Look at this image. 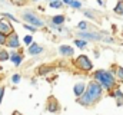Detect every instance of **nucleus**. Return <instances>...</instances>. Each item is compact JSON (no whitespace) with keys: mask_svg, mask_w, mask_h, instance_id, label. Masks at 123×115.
<instances>
[{"mask_svg":"<svg viewBox=\"0 0 123 115\" xmlns=\"http://www.w3.org/2000/svg\"><path fill=\"white\" fill-rule=\"evenodd\" d=\"M103 93V88L100 84H97L96 81H92L89 85L86 86V91L83 92L82 96H79V104L83 105V107H89L93 105L94 102H97L100 99Z\"/></svg>","mask_w":123,"mask_h":115,"instance_id":"f257e3e1","label":"nucleus"},{"mask_svg":"<svg viewBox=\"0 0 123 115\" xmlns=\"http://www.w3.org/2000/svg\"><path fill=\"white\" fill-rule=\"evenodd\" d=\"M94 81L97 82V84H100L103 89H107V91H110L115 84H116V81H115V76H113V72H110V71H105V69H99V71H96L94 72Z\"/></svg>","mask_w":123,"mask_h":115,"instance_id":"f03ea898","label":"nucleus"},{"mask_svg":"<svg viewBox=\"0 0 123 115\" xmlns=\"http://www.w3.org/2000/svg\"><path fill=\"white\" fill-rule=\"evenodd\" d=\"M76 65H77V68H79V69L86 71V72L93 69L92 60L86 56V55H80V56L77 58V59H76Z\"/></svg>","mask_w":123,"mask_h":115,"instance_id":"7ed1b4c3","label":"nucleus"},{"mask_svg":"<svg viewBox=\"0 0 123 115\" xmlns=\"http://www.w3.org/2000/svg\"><path fill=\"white\" fill-rule=\"evenodd\" d=\"M22 17L27 22V23H31L33 26H36V28H42L43 25H44V22L43 20H40L36 14H33L31 12H25L23 14H22Z\"/></svg>","mask_w":123,"mask_h":115,"instance_id":"20e7f679","label":"nucleus"},{"mask_svg":"<svg viewBox=\"0 0 123 115\" xmlns=\"http://www.w3.org/2000/svg\"><path fill=\"white\" fill-rule=\"evenodd\" d=\"M79 37H80V39H85V40H102V39H103L102 35L93 33V32H86V30L79 32Z\"/></svg>","mask_w":123,"mask_h":115,"instance_id":"39448f33","label":"nucleus"},{"mask_svg":"<svg viewBox=\"0 0 123 115\" xmlns=\"http://www.w3.org/2000/svg\"><path fill=\"white\" fill-rule=\"evenodd\" d=\"M6 46H9V48H12V49H17V48H20L19 36H17L14 32L10 33V35L7 36V43H6Z\"/></svg>","mask_w":123,"mask_h":115,"instance_id":"423d86ee","label":"nucleus"},{"mask_svg":"<svg viewBox=\"0 0 123 115\" xmlns=\"http://www.w3.org/2000/svg\"><path fill=\"white\" fill-rule=\"evenodd\" d=\"M0 33H4V35H10V33H13V28H12V25L9 23V22H6V20H0Z\"/></svg>","mask_w":123,"mask_h":115,"instance_id":"0eeeda50","label":"nucleus"},{"mask_svg":"<svg viewBox=\"0 0 123 115\" xmlns=\"http://www.w3.org/2000/svg\"><path fill=\"white\" fill-rule=\"evenodd\" d=\"M59 52L63 56H73L74 55V49L72 46H67V45H62L60 48H59Z\"/></svg>","mask_w":123,"mask_h":115,"instance_id":"6e6552de","label":"nucleus"},{"mask_svg":"<svg viewBox=\"0 0 123 115\" xmlns=\"http://www.w3.org/2000/svg\"><path fill=\"white\" fill-rule=\"evenodd\" d=\"M85 91H86V85H85L83 82H79V84H76V85L73 86V92H74V95H76L77 98L82 96Z\"/></svg>","mask_w":123,"mask_h":115,"instance_id":"1a4fd4ad","label":"nucleus"},{"mask_svg":"<svg viewBox=\"0 0 123 115\" xmlns=\"http://www.w3.org/2000/svg\"><path fill=\"white\" fill-rule=\"evenodd\" d=\"M42 52H43V48L39 46L37 43H31L30 46H29V53L33 55V56H34V55H40Z\"/></svg>","mask_w":123,"mask_h":115,"instance_id":"9d476101","label":"nucleus"},{"mask_svg":"<svg viewBox=\"0 0 123 115\" xmlns=\"http://www.w3.org/2000/svg\"><path fill=\"white\" fill-rule=\"evenodd\" d=\"M10 60H12L16 66H19V65L22 63V60H23V58H22V55H19V53H16V52H10Z\"/></svg>","mask_w":123,"mask_h":115,"instance_id":"9b49d317","label":"nucleus"},{"mask_svg":"<svg viewBox=\"0 0 123 115\" xmlns=\"http://www.w3.org/2000/svg\"><path fill=\"white\" fill-rule=\"evenodd\" d=\"M47 109H49L50 112H56V111L59 109L57 101H55V99H50V101H49V105H47Z\"/></svg>","mask_w":123,"mask_h":115,"instance_id":"f8f14e48","label":"nucleus"},{"mask_svg":"<svg viewBox=\"0 0 123 115\" xmlns=\"http://www.w3.org/2000/svg\"><path fill=\"white\" fill-rule=\"evenodd\" d=\"M52 22H53V25H56V26H62V25L64 23V16H63V14H57V16H55V17L52 19Z\"/></svg>","mask_w":123,"mask_h":115,"instance_id":"ddd939ff","label":"nucleus"},{"mask_svg":"<svg viewBox=\"0 0 123 115\" xmlns=\"http://www.w3.org/2000/svg\"><path fill=\"white\" fill-rule=\"evenodd\" d=\"M113 96L117 99V105H123V92L120 89H116L113 92Z\"/></svg>","mask_w":123,"mask_h":115,"instance_id":"4468645a","label":"nucleus"},{"mask_svg":"<svg viewBox=\"0 0 123 115\" xmlns=\"http://www.w3.org/2000/svg\"><path fill=\"white\" fill-rule=\"evenodd\" d=\"M113 12L117 13V14H123V0H119L117 1V4L115 6V10Z\"/></svg>","mask_w":123,"mask_h":115,"instance_id":"2eb2a0df","label":"nucleus"},{"mask_svg":"<svg viewBox=\"0 0 123 115\" xmlns=\"http://www.w3.org/2000/svg\"><path fill=\"white\" fill-rule=\"evenodd\" d=\"M74 45H76L77 48L83 49V48L87 46V40H85V39H76V40H74Z\"/></svg>","mask_w":123,"mask_h":115,"instance_id":"dca6fc26","label":"nucleus"},{"mask_svg":"<svg viewBox=\"0 0 123 115\" xmlns=\"http://www.w3.org/2000/svg\"><path fill=\"white\" fill-rule=\"evenodd\" d=\"M7 59H10V55H9L6 50H0V60L4 62V60H7Z\"/></svg>","mask_w":123,"mask_h":115,"instance_id":"f3484780","label":"nucleus"},{"mask_svg":"<svg viewBox=\"0 0 123 115\" xmlns=\"http://www.w3.org/2000/svg\"><path fill=\"white\" fill-rule=\"evenodd\" d=\"M116 76H117L119 81H122L123 82V68H117V71H116Z\"/></svg>","mask_w":123,"mask_h":115,"instance_id":"a211bd4d","label":"nucleus"},{"mask_svg":"<svg viewBox=\"0 0 123 115\" xmlns=\"http://www.w3.org/2000/svg\"><path fill=\"white\" fill-rule=\"evenodd\" d=\"M70 7H73V9H80V7H82V3H80L79 0H73L72 4H70Z\"/></svg>","mask_w":123,"mask_h":115,"instance_id":"6ab92c4d","label":"nucleus"},{"mask_svg":"<svg viewBox=\"0 0 123 115\" xmlns=\"http://www.w3.org/2000/svg\"><path fill=\"white\" fill-rule=\"evenodd\" d=\"M62 4H63L62 0H59V1H50V7H55V9H59Z\"/></svg>","mask_w":123,"mask_h":115,"instance_id":"aec40b11","label":"nucleus"},{"mask_svg":"<svg viewBox=\"0 0 123 115\" xmlns=\"http://www.w3.org/2000/svg\"><path fill=\"white\" fill-rule=\"evenodd\" d=\"M23 42H25V43H26L27 46H30L31 43H33V37H31L30 35H27V36H26V37L23 39Z\"/></svg>","mask_w":123,"mask_h":115,"instance_id":"412c9836","label":"nucleus"},{"mask_svg":"<svg viewBox=\"0 0 123 115\" xmlns=\"http://www.w3.org/2000/svg\"><path fill=\"white\" fill-rule=\"evenodd\" d=\"M7 43V35L0 33V45H6Z\"/></svg>","mask_w":123,"mask_h":115,"instance_id":"4be33fe9","label":"nucleus"},{"mask_svg":"<svg viewBox=\"0 0 123 115\" xmlns=\"http://www.w3.org/2000/svg\"><path fill=\"white\" fill-rule=\"evenodd\" d=\"M20 79H22V78H20V75H17V73L12 76V82H13V84H19V82H20Z\"/></svg>","mask_w":123,"mask_h":115,"instance_id":"5701e85b","label":"nucleus"},{"mask_svg":"<svg viewBox=\"0 0 123 115\" xmlns=\"http://www.w3.org/2000/svg\"><path fill=\"white\" fill-rule=\"evenodd\" d=\"M23 28L27 29L29 32H36V30H37V28H36V26H33V25H23Z\"/></svg>","mask_w":123,"mask_h":115,"instance_id":"b1692460","label":"nucleus"},{"mask_svg":"<svg viewBox=\"0 0 123 115\" xmlns=\"http://www.w3.org/2000/svg\"><path fill=\"white\" fill-rule=\"evenodd\" d=\"M77 29H80V30H86V29H87V23H86V22H80V23L77 25Z\"/></svg>","mask_w":123,"mask_h":115,"instance_id":"393cba45","label":"nucleus"},{"mask_svg":"<svg viewBox=\"0 0 123 115\" xmlns=\"http://www.w3.org/2000/svg\"><path fill=\"white\" fill-rule=\"evenodd\" d=\"M4 16H6V17H9V19H10V20H12V22H17V20H16V19H14V17H13V16H12V14H9V13H6V14H4Z\"/></svg>","mask_w":123,"mask_h":115,"instance_id":"a878e982","label":"nucleus"},{"mask_svg":"<svg viewBox=\"0 0 123 115\" xmlns=\"http://www.w3.org/2000/svg\"><path fill=\"white\" fill-rule=\"evenodd\" d=\"M12 1H13V3H16V4H23L26 0H12Z\"/></svg>","mask_w":123,"mask_h":115,"instance_id":"bb28decb","label":"nucleus"},{"mask_svg":"<svg viewBox=\"0 0 123 115\" xmlns=\"http://www.w3.org/2000/svg\"><path fill=\"white\" fill-rule=\"evenodd\" d=\"M85 16H87V17H90V19H94V16H93L90 12H85Z\"/></svg>","mask_w":123,"mask_h":115,"instance_id":"cd10ccee","label":"nucleus"},{"mask_svg":"<svg viewBox=\"0 0 123 115\" xmlns=\"http://www.w3.org/2000/svg\"><path fill=\"white\" fill-rule=\"evenodd\" d=\"M62 1H63V4H67V6H70L73 0H62Z\"/></svg>","mask_w":123,"mask_h":115,"instance_id":"c85d7f7f","label":"nucleus"},{"mask_svg":"<svg viewBox=\"0 0 123 115\" xmlns=\"http://www.w3.org/2000/svg\"><path fill=\"white\" fill-rule=\"evenodd\" d=\"M3 93H4V89L0 86V102H1V98H3Z\"/></svg>","mask_w":123,"mask_h":115,"instance_id":"c756f323","label":"nucleus"},{"mask_svg":"<svg viewBox=\"0 0 123 115\" xmlns=\"http://www.w3.org/2000/svg\"><path fill=\"white\" fill-rule=\"evenodd\" d=\"M97 3H99V4H102V6L105 4V1H103V0H97Z\"/></svg>","mask_w":123,"mask_h":115,"instance_id":"7c9ffc66","label":"nucleus"},{"mask_svg":"<svg viewBox=\"0 0 123 115\" xmlns=\"http://www.w3.org/2000/svg\"><path fill=\"white\" fill-rule=\"evenodd\" d=\"M47 1H49V3H50V1H59V0H47Z\"/></svg>","mask_w":123,"mask_h":115,"instance_id":"2f4dec72","label":"nucleus"}]
</instances>
